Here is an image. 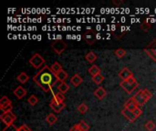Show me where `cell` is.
<instances>
[{"label": "cell", "mask_w": 156, "mask_h": 131, "mask_svg": "<svg viewBox=\"0 0 156 131\" xmlns=\"http://www.w3.org/2000/svg\"><path fill=\"white\" fill-rule=\"evenodd\" d=\"M121 88L128 94H132L138 87H139V83L137 82L136 78L134 77L127 79V80H122L120 83Z\"/></svg>", "instance_id": "cell-2"}, {"label": "cell", "mask_w": 156, "mask_h": 131, "mask_svg": "<svg viewBox=\"0 0 156 131\" xmlns=\"http://www.w3.org/2000/svg\"><path fill=\"white\" fill-rule=\"evenodd\" d=\"M49 107L53 109L54 112L59 113L62 111V109H64V108L66 107V104L64 102L63 103H52V102H50Z\"/></svg>", "instance_id": "cell-11"}, {"label": "cell", "mask_w": 156, "mask_h": 131, "mask_svg": "<svg viewBox=\"0 0 156 131\" xmlns=\"http://www.w3.org/2000/svg\"><path fill=\"white\" fill-rule=\"evenodd\" d=\"M58 90H59L60 93L65 94V93H67V92L69 90V86L66 82H63V83H61V84L58 86Z\"/></svg>", "instance_id": "cell-23"}, {"label": "cell", "mask_w": 156, "mask_h": 131, "mask_svg": "<svg viewBox=\"0 0 156 131\" xmlns=\"http://www.w3.org/2000/svg\"><path fill=\"white\" fill-rule=\"evenodd\" d=\"M145 53L154 60L156 61V39H154L145 48Z\"/></svg>", "instance_id": "cell-5"}, {"label": "cell", "mask_w": 156, "mask_h": 131, "mask_svg": "<svg viewBox=\"0 0 156 131\" xmlns=\"http://www.w3.org/2000/svg\"><path fill=\"white\" fill-rule=\"evenodd\" d=\"M114 54H115V56H116L117 57L122 58V57H123L126 55V50L123 49V48H118V49H116V50L114 51Z\"/></svg>", "instance_id": "cell-26"}, {"label": "cell", "mask_w": 156, "mask_h": 131, "mask_svg": "<svg viewBox=\"0 0 156 131\" xmlns=\"http://www.w3.org/2000/svg\"><path fill=\"white\" fill-rule=\"evenodd\" d=\"M137 107H138V106L136 105V103L134 102V100H133V98H129V99L125 102V105H124V108H126V109H130V110H132V111H133Z\"/></svg>", "instance_id": "cell-16"}, {"label": "cell", "mask_w": 156, "mask_h": 131, "mask_svg": "<svg viewBox=\"0 0 156 131\" xmlns=\"http://www.w3.org/2000/svg\"><path fill=\"white\" fill-rule=\"evenodd\" d=\"M2 131H18V128H16L14 124L6 126Z\"/></svg>", "instance_id": "cell-33"}, {"label": "cell", "mask_w": 156, "mask_h": 131, "mask_svg": "<svg viewBox=\"0 0 156 131\" xmlns=\"http://www.w3.org/2000/svg\"><path fill=\"white\" fill-rule=\"evenodd\" d=\"M64 100H65V96L62 93L58 92L53 96L50 102H52V103H63Z\"/></svg>", "instance_id": "cell-14"}, {"label": "cell", "mask_w": 156, "mask_h": 131, "mask_svg": "<svg viewBox=\"0 0 156 131\" xmlns=\"http://www.w3.org/2000/svg\"><path fill=\"white\" fill-rule=\"evenodd\" d=\"M33 80L45 92H48L49 90H51L55 84L58 82L56 75L48 66H44V67H42L33 77Z\"/></svg>", "instance_id": "cell-1"}, {"label": "cell", "mask_w": 156, "mask_h": 131, "mask_svg": "<svg viewBox=\"0 0 156 131\" xmlns=\"http://www.w3.org/2000/svg\"><path fill=\"white\" fill-rule=\"evenodd\" d=\"M78 126L81 131H88L90 129V126L84 120H80V122H79Z\"/></svg>", "instance_id": "cell-27"}, {"label": "cell", "mask_w": 156, "mask_h": 131, "mask_svg": "<svg viewBox=\"0 0 156 131\" xmlns=\"http://www.w3.org/2000/svg\"><path fill=\"white\" fill-rule=\"evenodd\" d=\"M51 48L54 50V52L58 55H61L65 49L67 48V44L61 40V39H58V40H55L52 44H51Z\"/></svg>", "instance_id": "cell-3"}, {"label": "cell", "mask_w": 156, "mask_h": 131, "mask_svg": "<svg viewBox=\"0 0 156 131\" xmlns=\"http://www.w3.org/2000/svg\"><path fill=\"white\" fill-rule=\"evenodd\" d=\"M94 95H95V97L98 98V99H100V100H101V99H103L105 97H106V95H107V92H106V90L103 88H101V87H99L95 91H94Z\"/></svg>", "instance_id": "cell-12"}, {"label": "cell", "mask_w": 156, "mask_h": 131, "mask_svg": "<svg viewBox=\"0 0 156 131\" xmlns=\"http://www.w3.org/2000/svg\"><path fill=\"white\" fill-rule=\"evenodd\" d=\"M78 111L80 113V114H85L87 111H88V107L85 103H82L80 104L79 107H78Z\"/></svg>", "instance_id": "cell-31"}, {"label": "cell", "mask_w": 156, "mask_h": 131, "mask_svg": "<svg viewBox=\"0 0 156 131\" xmlns=\"http://www.w3.org/2000/svg\"><path fill=\"white\" fill-rule=\"evenodd\" d=\"M84 39L89 45H92L96 41V35L95 32L92 29L87 30V32L84 34Z\"/></svg>", "instance_id": "cell-7"}, {"label": "cell", "mask_w": 156, "mask_h": 131, "mask_svg": "<svg viewBox=\"0 0 156 131\" xmlns=\"http://www.w3.org/2000/svg\"><path fill=\"white\" fill-rule=\"evenodd\" d=\"M51 70L53 71V73L55 74V75H57L58 73H59L60 71H62L63 69H62V66L58 63V62H55V63H53V65L51 66Z\"/></svg>", "instance_id": "cell-21"}, {"label": "cell", "mask_w": 156, "mask_h": 131, "mask_svg": "<svg viewBox=\"0 0 156 131\" xmlns=\"http://www.w3.org/2000/svg\"><path fill=\"white\" fill-rule=\"evenodd\" d=\"M119 77L122 79V80H127L133 77V72L128 68V67H123L120 72H119Z\"/></svg>", "instance_id": "cell-10"}, {"label": "cell", "mask_w": 156, "mask_h": 131, "mask_svg": "<svg viewBox=\"0 0 156 131\" xmlns=\"http://www.w3.org/2000/svg\"><path fill=\"white\" fill-rule=\"evenodd\" d=\"M56 77H57V78H58V81L63 83V82H65V80L68 78L69 75H68V73H67L66 71L62 70V71H60L59 73H58V74L56 75Z\"/></svg>", "instance_id": "cell-20"}, {"label": "cell", "mask_w": 156, "mask_h": 131, "mask_svg": "<svg viewBox=\"0 0 156 131\" xmlns=\"http://www.w3.org/2000/svg\"><path fill=\"white\" fill-rule=\"evenodd\" d=\"M46 120H47V122H48L49 125H53V124H55V123L57 122L58 118H57L56 115H54V114H49V115L47 117Z\"/></svg>", "instance_id": "cell-25"}, {"label": "cell", "mask_w": 156, "mask_h": 131, "mask_svg": "<svg viewBox=\"0 0 156 131\" xmlns=\"http://www.w3.org/2000/svg\"><path fill=\"white\" fill-rule=\"evenodd\" d=\"M85 58L89 63H94L97 60V56L93 52H89L88 54H86Z\"/></svg>", "instance_id": "cell-22"}, {"label": "cell", "mask_w": 156, "mask_h": 131, "mask_svg": "<svg viewBox=\"0 0 156 131\" xmlns=\"http://www.w3.org/2000/svg\"><path fill=\"white\" fill-rule=\"evenodd\" d=\"M122 115L125 119H127L130 122H134L136 120V119H137V117L135 116V114L133 113V111H132V110H130V109H128L126 108H124L122 110Z\"/></svg>", "instance_id": "cell-9"}, {"label": "cell", "mask_w": 156, "mask_h": 131, "mask_svg": "<svg viewBox=\"0 0 156 131\" xmlns=\"http://www.w3.org/2000/svg\"><path fill=\"white\" fill-rule=\"evenodd\" d=\"M70 131H81L80 129V128H79V126H78V124L77 125H75V126H73L71 129H70Z\"/></svg>", "instance_id": "cell-37"}, {"label": "cell", "mask_w": 156, "mask_h": 131, "mask_svg": "<svg viewBox=\"0 0 156 131\" xmlns=\"http://www.w3.org/2000/svg\"><path fill=\"white\" fill-rule=\"evenodd\" d=\"M12 109H13V107H12V105H11V106H8V107H6V108L0 109L3 111V113H8V112H11Z\"/></svg>", "instance_id": "cell-35"}, {"label": "cell", "mask_w": 156, "mask_h": 131, "mask_svg": "<svg viewBox=\"0 0 156 131\" xmlns=\"http://www.w3.org/2000/svg\"><path fill=\"white\" fill-rule=\"evenodd\" d=\"M104 80V77L101 74H99L95 77H92V81L96 84V85H101Z\"/></svg>", "instance_id": "cell-24"}, {"label": "cell", "mask_w": 156, "mask_h": 131, "mask_svg": "<svg viewBox=\"0 0 156 131\" xmlns=\"http://www.w3.org/2000/svg\"><path fill=\"white\" fill-rule=\"evenodd\" d=\"M27 101H28V103H29L31 106H36V105L37 104V102H38V99H37V98L35 95H32V96H30V97L28 98Z\"/></svg>", "instance_id": "cell-30"}, {"label": "cell", "mask_w": 156, "mask_h": 131, "mask_svg": "<svg viewBox=\"0 0 156 131\" xmlns=\"http://www.w3.org/2000/svg\"><path fill=\"white\" fill-rule=\"evenodd\" d=\"M133 98L134 102L136 103V105H137L138 107L144 106V105L147 102V101L145 100V98H144V95H143L142 90H140L139 92H137V93L133 97Z\"/></svg>", "instance_id": "cell-8"}, {"label": "cell", "mask_w": 156, "mask_h": 131, "mask_svg": "<svg viewBox=\"0 0 156 131\" xmlns=\"http://www.w3.org/2000/svg\"><path fill=\"white\" fill-rule=\"evenodd\" d=\"M45 63H46V61H45V59L43 58V57H41V56H40L39 54H37V53L34 54V55L30 57V59H29V64H30L33 67H35V68H39V67H42Z\"/></svg>", "instance_id": "cell-4"}, {"label": "cell", "mask_w": 156, "mask_h": 131, "mask_svg": "<svg viewBox=\"0 0 156 131\" xmlns=\"http://www.w3.org/2000/svg\"><path fill=\"white\" fill-rule=\"evenodd\" d=\"M133 113L135 114V116H136L137 118H139V117L143 114V109H141L139 107H137V108L133 110Z\"/></svg>", "instance_id": "cell-34"}, {"label": "cell", "mask_w": 156, "mask_h": 131, "mask_svg": "<svg viewBox=\"0 0 156 131\" xmlns=\"http://www.w3.org/2000/svg\"><path fill=\"white\" fill-rule=\"evenodd\" d=\"M150 27H151V24L150 23H148V22H144L143 24H142V26H141V28L144 31V32H147V31H149V29H150Z\"/></svg>", "instance_id": "cell-32"}, {"label": "cell", "mask_w": 156, "mask_h": 131, "mask_svg": "<svg viewBox=\"0 0 156 131\" xmlns=\"http://www.w3.org/2000/svg\"><path fill=\"white\" fill-rule=\"evenodd\" d=\"M18 131H32L27 125H22L18 128Z\"/></svg>", "instance_id": "cell-36"}, {"label": "cell", "mask_w": 156, "mask_h": 131, "mask_svg": "<svg viewBox=\"0 0 156 131\" xmlns=\"http://www.w3.org/2000/svg\"><path fill=\"white\" fill-rule=\"evenodd\" d=\"M82 81H83V79H82V78H81L79 74H75V75L70 78V83H71V85H73L74 87L80 86V85L82 83Z\"/></svg>", "instance_id": "cell-15"}, {"label": "cell", "mask_w": 156, "mask_h": 131, "mask_svg": "<svg viewBox=\"0 0 156 131\" xmlns=\"http://www.w3.org/2000/svg\"><path fill=\"white\" fill-rule=\"evenodd\" d=\"M11 105H12V102L8 98H6L5 96L2 97V98L0 99V109H4L8 106H11Z\"/></svg>", "instance_id": "cell-18"}, {"label": "cell", "mask_w": 156, "mask_h": 131, "mask_svg": "<svg viewBox=\"0 0 156 131\" xmlns=\"http://www.w3.org/2000/svg\"><path fill=\"white\" fill-rule=\"evenodd\" d=\"M16 79H17V81H18L19 83H21V84H26V83L28 81V79H29V77L27 75V73H25V72H22V73H20V74L17 76Z\"/></svg>", "instance_id": "cell-17"}, {"label": "cell", "mask_w": 156, "mask_h": 131, "mask_svg": "<svg viewBox=\"0 0 156 131\" xmlns=\"http://www.w3.org/2000/svg\"><path fill=\"white\" fill-rule=\"evenodd\" d=\"M155 123H154L153 120H149V121L146 122V124H145V129L148 131H153L154 129H155Z\"/></svg>", "instance_id": "cell-28"}, {"label": "cell", "mask_w": 156, "mask_h": 131, "mask_svg": "<svg viewBox=\"0 0 156 131\" xmlns=\"http://www.w3.org/2000/svg\"><path fill=\"white\" fill-rule=\"evenodd\" d=\"M0 119L4 124H5L6 126H9L14 123V121L16 119V117L12 112H8V113H3L0 116Z\"/></svg>", "instance_id": "cell-6"}, {"label": "cell", "mask_w": 156, "mask_h": 131, "mask_svg": "<svg viewBox=\"0 0 156 131\" xmlns=\"http://www.w3.org/2000/svg\"><path fill=\"white\" fill-rule=\"evenodd\" d=\"M14 94L15 96L18 98V99H21L22 98H24L26 95H27V90L22 88V87H17L15 90H14Z\"/></svg>", "instance_id": "cell-13"}, {"label": "cell", "mask_w": 156, "mask_h": 131, "mask_svg": "<svg viewBox=\"0 0 156 131\" xmlns=\"http://www.w3.org/2000/svg\"><path fill=\"white\" fill-rule=\"evenodd\" d=\"M89 73L91 75V77H95L99 74H101V69L98 66L96 65H92L90 68H89Z\"/></svg>", "instance_id": "cell-19"}, {"label": "cell", "mask_w": 156, "mask_h": 131, "mask_svg": "<svg viewBox=\"0 0 156 131\" xmlns=\"http://www.w3.org/2000/svg\"><path fill=\"white\" fill-rule=\"evenodd\" d=\"M142 92H143V95H144L145 100L148 102V101L152 98V97H153L152 93H151L148 89H142Z\"/></svg>", "instance_id": "cell-29"}]
</instances>
